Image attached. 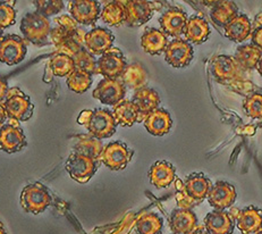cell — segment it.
<instances>
[{
  "instance_id": "d6986e66",
  "label": "cell",
  "mask_w": 262,
  "mask_h": 234,
  "mask_svg": "<svg viewBox=\"0 0 262 234\" xmlns=\"http://www.w3.org/2000/svg\"><path fill=\"white\" fill-rule=\"evenodd\" d=\"M144 127L150 134L162 137L170 131L172 119L170 114L164 108H157L144 119Z\"/></svg>"
},
{
  "instance_id": "d6a6232c",
  "label": "cell",
  "mask_w": 262,
  "mask_h": 234,
  "mask_svg": "<svg viewBox=\"0 0 262 234\" xmlns=\"http://www.w3.org/2000/svg\"><path fill=\"white\" fill-rule=\"evenodd\" d=\"M48 66L52 74L58 77H64L75 71L74 60L71 56L61 53H56L48 61Z\"/></svg>"
},
{
  "instance_id": "5b68a950",
  "label": "cell",
  "mask_w": 262,
  "mask_h": 234,
  "mask_svg": "<svg viewBox=\"0 0 262 234\" xmlns=\"http://www.w3.org/2000/svg\"><path fill=\"white\" fill-rule=\"evenodd\" d=\"M116 125L117 123L112 112H109L108 109L97 108L96 111H93L85 127L92 137L100 140L112 137L116 131Z\"/></svg>"
},
{
  "instance_id": "d590c367",
  "label": "cell",
  "mask_w": 262,
  "mask_h": 234,
  "mask_svg": "<svg viewBox=\"0 0 262 234\" xmlns=\"http://www.w3.org/2000/svg\"><path fill=\"white\" fill-rule=\"evenodd\" d=\"M103 150V145L99 139L81 137L74 147V152L84 155L92 159H99Z\"/></svg>"
},
{
  "instance_id": "ffe728a7",
  "label": "cell",
  "mask_w": 262,
  "mask_h": 234,
  "mask_svg": "<svg viewBox=\"0 0 262 234\" xmlns=\"http://www.w3.org/2000/svg\"><path fill=\"white\" fill-rule=\"evenodd\" d=\"M169 226L172 234H190L198 226L196 215L191 209L178 208L170 214Z\"/></svg>"
},
{
  "instance_id": "d4e9b609",
  "label": "cell",
  "mask_w": 262,
  "mask_h": 234,
  "mask_svg": "<svg viewBox=\"0 0 262 234\" xmlns=\"http://www.w3.org/2000/svg\"><path fill=\"white\" fill-rule=\"evenodd\" d=\"M168 44L167 35L158 29L145 30L143 35L141 36V46L145 53L150 55H160L162 51L166 50Z\"/></svg>"
},
{
  "instance_id": "db71d44e",
  "label": "cell",
  "mask_w": 262,
  "mask_h": 234,
  "mask_svg": "<svg viewBox=\"0 0 262 234\" xmlns=\"http://www.w3.org/2000/svg\"><path fill=\"white\" fill-rule=\"evenodd\" d=\"M256 234H262V230H261V231H259V232H258V233H256Z\"/></svg>"
},
{
  "instance_id": "ba28073f",
  "label": "cell",
  "mask_w": 262,
  "mask_h": 234,
  "mask_svg": "<svg viewBox=\"0 0 262 234\" xmlns=\"http://www.w3.org/2000/svg\"><path fill=\"white\" fill-rule=\"evenodd\" d=\"M126 66L122 51L118 48H112L97 60V74H101L104 79L117 80Z\"/></svg>"
},
{
  "instance_id": "9a60e30c",
  "label": "cell",
  "mask_w": 262,
  "mask_h": 234,
  "mask_svg": "<svg viewBox=\"0 0 262 234\" xmlns=\"http://www.w3.org/2000/svg\"><path fill=\"white\" fill-rule=\"evenodd\" d=\"M187 19V14L182 8L171 7L161 15L159 24L161 31L166 35L180 36L181 34H184Z\"/></svg>"
},
{
  "instance_id": "e575fe53",
  "label": "cell",
  "mask_w": 262,
  "mask_h": 234,
  "mask_svg": "<svg viewBox=\"0 0 262 234\" xmlns=\"http://www.w3.org/2000/svg\"><path fill=\"white\" fill-rule=\"evenodd\" d=\"M101 19L112 27H119L125 22V6L123 2H112L104 6Z\"/></svg>"
},
{
  "instance_id": "816d5d0a",
  "label": "cell",
  "mask_w": 262,
  "mask_h": 234,
  "mask_svg": "<svg viewBox=\"0 0 262 234\" xmlns=\"http://www.w3.org/2000/svg\"><path fill=\"white\" fill-rule=\"evenodd\" d=\"M0 234H7V232H6V230H5V227H4L2 222H0Z\"/></svg>"
},
{
  "instance_id": "5bb4252c",
  "label": "cell",
  "mask_w": 262,
  "mask_h": 234,
  "mask_svg": "<svg viewBox=\"0 0 262 234\" xmlns=\"http://www.w3.org/2000/svg\"><path fill=\"white\" fill-rule=\"evenodd\" d=\"M236 197V190L232 184L225 181H218L209 192L208 201L216 210H225L234 205Z\"/></svg>"
},
{
  "instance_id": "3957f363",
  "label": "cell",
  "mask_w": 262,
  "mask_h": 234,
  "mask_svg": "<svg viewBox=\"0 0 262 234\" xmlns=\"http://www.w3.org/2000/svg\"><path fill=\"white\" fill-rule=\"evenodd\" d=\"M7 115L13 121L25 122L32 117L34 105L30 97L20 91L18 88H10L4 101Z\"/></svg>"
},
{
  "instance_id": "8fae6325",
  "label": "cell",
  "mask_w": 262,
  "mask_h": 234,
  "mask_svg": "<svg viewBox=\"0 0 262 234\" xmlns=\"http://www.w3.org/2000/svg\"><path fill=\"white\" fill-rule=\"evenodd\" d=\"M68 9L72 18L83 25L94 24L100 15V6L96 0H72L68 4Z\"/></svg>"
},
{
  "instance_id": "f907efd6",
  "label": "cell",
  "mask_w": 262,
  "mask_h": 234,
  "mask_svg": "<svg viewBox=\"0 0 262 234\" xmlns=\"http://www.w3.org/2000/svg\"><path fill=\"white\" fill-rule=\"evenodd\" d=\"M256 69H258V72L260 73V75L262 76V57H261V59H260V61H259L258 66H256Z\"/></svg>"
},
{
  "instance_id": "e0dca14e",
  "label": "cell",
  "mask_w": 262,
  "mask_h": 234,
  "mask_svg": "<svg viewBox=\"0 0 262 234\" xmlns=\"http://www.w3.org/2000/svg\"><path fill=\"white\" fill-rule=\"evenodd\" d=\"M204 227L209 234H233L235 221L229 212L214 209L204 218Z\"/></svg>"
},
{
  "instance_id": "7a4b0ae2",
  "label": "cell",
  "mask_w": 262,
  "mask_h": 234,
  "mask_svg": "<svg viewBox=\"0 0 262 234\" xmlns=\"http://www.w3.org/2000/svg\"><path fill=\"white\" fill-rule=\"evenodd\" d=\"M52 198L47 186L41 183L26 185L20 194V206L30 214L38 215L50 206Z\"/></svg>"
},
{
  "instance_id": "30bf717a",
  "label": "cell",
  "mask_w": 262,
  "mask_h": 234,
  "mask_svg": "<svg viewBox=\"0 0 262 234\" xmlns=\"http://www.w3.org/2000/svg\"><path fill=\"white\" fill-rule=\"evenodd\" d=\"M193 47L186 40L175 39L170 41L165 50L167 63L176 69H182L191 64L193 59Z\"/></svg>"
},
{
  "instance_id": "b9f144b4",
  "label": "cell",
  "mask_w": 262,
  "mask_h": 234,
  "mask_svg": "<svg viewBox=\"0 0 262 234\" xmlns=\"http://www.w3.org/2000/svg\"><path fill=\"white\" fill-rule=\"evenodd\" d=\"M16 10L7 3L0 2V30H4L15 23Z\"/></svg>"
},
{
  "instance_id": "9c48e42d",
  "label": "cell",
  "mask_w": 262,
  "mask_h": 234,
  "mask_svg": "<svg viewBox=\"0 0 262 234\" xmlns=\"http://www.w3.org/2000/svg\"><path fill=\"white\" fill-rule=\"evenodd\" d=\"M125 95H126V89L123 82L118 79L101 80L92 93L93 98L108 106L118 105L120 101L124 100Z\"/></svg>"
},
{
  "instance_id": "2e32d148",
  "label": "cell",
  "mask_w": 262,
  "mask_h": 234,
  "mask_svg": "<svg viewBox=\"0 0 262 234\" xmlns=\"http://www.w3.org/2000/svg\"><path fill=\"white\" fill-rule=\"evenodd\" d=\"M115 36L109 30L103 28H96L88 32L84 39L86 50L93 55H103L113 48Z\"/></svg>"
},
{
  "instance_id": "7bdbcfd3",
  "label": "cell",
  "mask_w": 262,
  "mask_h": 234,
  "mask_svg": "<svg viewBox=\"0 0 262 234\" xmlns=\"http://www.w3.org/2000/svg\"><path fill=\"white\" fill-rule=\"evenodd\" d=\"M177 188H178V192H177L176 199H177L178 206H180L182 209H190L191 207L199 204L198 201H195L194 199H192L191 197L187 195L184 183L182 184V186H177Z\"/></svg>"
},
{
  "instance_id": "1f68e13d",
  "label": "cell",
  "mask_w": 262,
  "mask_h": 234,
  "mask_svg": "<svg viewBox=\"0 0 262 234\" xmlns=\"http://www.w3.org/2000/svg\"><path fill=\"white\" fill-rule=\"evenodd\" d=\"M238 8L233 2H220L211 10V19L219 27H225L237 16Z\"/></svg>"
},
{
  "instance_id": "ee69618b",
  "label": "cell",
  "mask_w": 262,
  "mask_h": 234,
  "mask_svg": "<svg viewBox=\"0 0 262 234\" xmlns=\"http://www.w3.org/2000/svg\"><path fill=\"white\" fill-rule=\"evenodd\" d=\"M251 34H252V45L262 51V25L254 29Z\"/></svg>"
},
{
  "instance_id": "f1b7e54d",
  "label": "cell",
  "mask_w": 262,
  "mask_h": 234,
  "mask_svg": "<svg viewBox=\"0 0 262 234\" xmlns=\"http://www.w3.org/2000/svg\"><path fill=\"white\" fill-rule=\"evenodd\" d=\"M146 79H148L146 71L139 63L127 65L125 67L123 74L120 75V81L123 82V84L134 90H140L144 88Z\"/></svg>"
},
{
  "instance_id": "277c9868",
  "label": "cell",
  "mask_w": 262,
  "mask_h": 234,
  "mask_svg": "<svg viewBox=\"0 0 262 234\" xmlns=\"http://www.w3.org/2000/svg\"><path fill=\"white\" fill-rule=\"evenodd\" d=\"M133 152L122 141L108 143L103 148L99 160L112 171H122L126 167L133 157Z\"/></svg>"
},
{
  "instance_id": "60d3db41",
  "label": "cell",
  "mask_w": 262,
  "mask_h": 234,
  "mask_svg": "<svg viewBox=\"0 0 262 234\" xmlns=\"http://www.w3.org/2000/svg\"><path fill=\"white\" fill-rule=\"evenodd\" d=\"M36 12L45 15L46 17L56 15L64 9V3L61 0H38L34 2Z\"/></svg>"
},
{
  "instance_id": "f5cc1de1",
  "label": "cell",
  "mask_w": 262,
  "mask_h": 234,
  "mask_svg": "<svg viewBox=\"0 0 262 234\" xmlns=\"http://www.w3.org/2000/svg\"><path fill=\"white\" fill-rule=\"evenodd\" d=\"M4 38V32H3V30H0V40H2Z\"/></svg>"
},
{
  "instance_id": "4dcf8cb0",
  "label": "cell",
  "mask_w": 262,
  "mask_h": 234,
  "mask_svg": "<svg viewBox=\"0 0 262 234\" xmlns=\"http://www.w3.org/2000/svg\"><path fill=\"white\" fill-rule=\"evenodd\" d=\"M261 57L262 51L252 44L238 47L236 54H235V59H236L237 64L245 70L255 69L259 64Z\"/></svg>"
},
{
  "instance_id": "ab89813d",
  "label": "cell",
  "mask_w": 262,
  "mask_h": 234,
  "mask_svg": "<svg viewBox=\"0 0 262 234\" xmlns=\"http://www.w3.org/2000/svg\"><path fill=\"white\" fill-rule=\"evenodd\" d=\"M243 108L246 115L251 118H262V93H252L246 98Z\"/></svg>"
},
{
  "instance_id": "8992f818",
  "label": "cell",
  "mask_w": 262,
  "mask_h": 234,
  "mask_svg": "<svg viewBox=\"0 0 262 234\" xmlns=\"http://www.w3.org/2000/svg\"><path fill=\"white\" fill-rule=\"evenodd\" d=\"M97 168L98 165L96 159L75 152L71 154L66 164L67 173L73 180L80 183H86L90 181L92 176L96 174Z\"/></svg>"
},
{
  "instance_id": "681fc988",
  "label": "cell",
  "mask_w": 262,
  "mask_h": 234,
  "mask_svg": "<svg viewBox=\"0 0 262 234\" xmlns=\"http://www.w3.org/2000/svg\"><path fill=\"white\" fill-rule=\"evenodd\" d=\"M46 72H47V74H46V76H45V81L46 82H50L51 81V79H52V72H51V70H50V67L47 65V69H46Z\"/></svg>"
},
{
  "instance_id": "52a82bcc",
  "label": "cell",
  "mask_w": 262,
  "mask_h": 234,
  "mask_svg": "<svg viewBox=\"0 0 262 234\" xmlns=\"http://www.w3.org/2000/svg\"><path fill=\"white\" fill-rule=\"evenodd\" d=\"M28 51L26 41L16 34L5 35L0 40V61L9 66L17 65L22 61Z\"/></svg>"
},
{
  "instance_id": "4fadbf2b",
  "label": "cell",
  "mask_w": 262,
  "mask_h": 234,
  "mask_svg": "<svg viewBox=\"0 0 262 234\" xmlns=\"http://www.w3.org/2000/svg\"><path fill=\"white\" fill-rule=\"evenodd\" d=\"M24 131L17 124H5L0 127V150L7 154L18 153L26 147Z\"/></svg>"
},
{
  "instance_id": "7dc6e473",
  "label": "cell",
  "mask_w": 262,
  "mask_h": 234,
  "mask_svg": "<svg viewBox=\"0 0 262 234\" xmlns=\"http://www.w3.org/2000/svg\"><path fill=\"white\" fill-rule=\"evenodd\" d=\"M8 115L6 109H5L4 102H0V127H3L5 125V122H6Z\"/></svg>"
},
{
  "instance_id": "11a10c76",
  "label": "cell",
  "mask_w": 262,
  "mask_h": 234,
  "mask_svg": "<svg viewBox=\"0 0 262 234\" xmlns=\"http://www.w3.org/2000/svg\"><path fill=\"white\" fill-rule=\"evenodd\" d=\"M261 15H262V14H261Z\"/></svg>"
},
{
  "instance_id": "f6af8a7d",
  "label": "cell",
  "mask_w": 262,
  "mask_h": 234,
  "mask_svg": "<svg viewBox=\"0 0 262 234\" xmlns=\"http://www.w3.org/2000/svg\"><path fill=\"white\" fill-rule=\"evenodd\" d=\"M8 83L6 77L0 75V102H3L5 99H6L7 92H8Z\"/></svg>"
},
{
  "instance_id": "7402d4cb",
  "label": "cell",
  "mask_w": 262,
  "mask_h": 234,
  "mask_svg": "<svg viewBox=\"0 0 262 234\" xmlns=\"http://www.w3.org/2000/svg\"><path fill=\"white\" fill-rule=\"evenodd\" d=\"M149 179L151 184L155 185L156 188H167L176 179V169L174 166L166 160H158L151 166L149 171Z\"/></svg>"
},
{
  "instance_id": "603a6c76",
  "label": "cell",
  "mask_w": 262,
  "mask_h": 234,
  "mask_svg": "<svg viewBox=\"0 0 262 234\" xmlns=\"http://www.w3.org/2000/svg\"><path fill=\"white\" fill-rule=\"evenodd\" d=\"M185 190L187 195L198 202H201L203 199L208 198L209 192H210L212 184L203 173H192L188 175L185 182Z\"/></svg>"
},
{
  "instance_id": "7c38bea8",
  "label": "cell",
  "mask_w": 262,
  "mask_h": 234,
  "mask_svg": "<svg viewBox=\"0 0 262 234\" xmlns=\"http://www.w3.org/2000/svg\"><path fill=\"white\" fill-rule=\"evenodd\" d=\"M125 6V22L129 27L145 24L152 17L156 7L154 3L144 2V0H132V2H123Z\"/></svg>"
},
{
  "instance_id": "83f0119b",
  "label": "cell",
  "mask_w": 262,
  "mask_h": 234,
  "mask_svg": "<svg viewBox=\"0 0 262 234\" xmlns=\"http://www.w3.org/2000/svg\"><path fill=\"white\" fill-rule=\"evenodd\" d=\"M211 70L217 80L229 81L236 77L238 73V64L233 57L220 55L212 60Z\"/></svg>"
},
{
  "instance_id": "484cf974",
  "label": "cell",
  "mask_w": 262,
  "mask_h": 234,
  "mask_svg": "<svg viewBox=\"0 0 262 234\" xmlns=\"http://www.w3.org/2000/svg\"><path fill=\"white\" fill-rule=\"evenodd\" d=\"M56 27L51 30L50 38L55 46L64 42L65 40L72 38L78 31L77 23L72 18L70 15H61V16L55 18Z\"/></svg>"
},
{
  "instance_id": "ac0fdd59",
  "label": "cell",
  "mask_w": 262,
  "mask_h": 234,
  "mask_svg": "<svg viewBox=\"0 0 262 234\" xmlns=\"http://www.w3.org/2000/svg\"><path fill=\"white\" fill-rule=\"evenodd\" d=\"M236 226L242 234H256L262 230V210L255 206H248L236 216Z\"/></svg>"
},
{
  "instance_id": "f35d334b",
  "label": "cell",
  "mask_w": 262,
  "mask_h": 234,
  "mask_svg": "<svg viewBox=\"0 0 262 234\" xmlns=\"http://www.w3.org/2000/svg\"><path fill=\"white\" fill-rule=\"evenodd\" d=\"M74 60L75 70L88 73V74H97V60L89 53L86 49L83 48L77 54L72 57Z\"/></svg>"
},
{
  "instance_id": "4316f807",
  "label": "cell",
  "mask_w": 262,
  "mask_h": 234,
  "mask_svg": "<svg viewBox=\"0 0 262 234\" xmlns=\"http://www.w3.org/2000/svg\"><path fill=\"white\" fill-rule=\"evenodd\" d=\"M225 35L234 42H243L251 34V22L244 14H238L236 17L225 25Z\"/></svg>"
},
{
  "instance_id": "cb8c5ba5",
  "label": "cell",
  "mask_w": 262,
  "mask_h": 234,
  "mask_svg": "<svg viewBox=\"0 0 262 234\" xmlns=\"http://www.w3.org/2000/svg\"><path fill=\"white\" fill-rule=\"evenodd\" d=\"M184 35L188 42L201 45L206 42L209 35H210V28H209L208 22L203 17L193 15L187 19Z\"/></svg>"
},
{
  "instance_id": "c3c4849f",
  "label": "cell",
  "mask_w": 262,
  "mask_h": 234,
  "mask_svg": "<svg viewBox=\"0 0 262 234\" xmlns=\"http://www.w3.org/2000/svg\"><path fill=\"white\" fill-rule=\"evenodd\" d=\"M190 234H209V233H208V231L206 230V227H204V225H198V226L194 228V231H193V232L190 233Z\"/></svg>"
},
{
  "instance_id": "836d02e7",
  "label": "cell",
  "mask_w": 262,
  "mask_h": 234,
  "mask_svg": "<svg viewBox=\"0 0 262 234\" xmlns=\"http://www.w3.org/2000/svg\"><path fill=\"white\" fill-rule=\"evenodd\" d=\"M162 228H164V220L155 212H148L141 216L135 226L138 234H161Z\"/></svg>"
},
{
  "instance_id": "74e56055",
  "label": "cell",
  "mask_w": 262,
  "mask_h": 234,
  "mask_svg": "<svg viewBox=\"0 0 262 234\" xmlns=\"http://www.w3.org/2000/svg\"><path fill=\"white\" fill-rule=\"evenodd\" d=\"M67 87L76 93H84L92 84V76L88 73L75 70L67 76Z\"/></svg>"
},
{
  "instance_id": "bcb514c9",
  "label": "cell",
  "mask_w": 262,
  "mask_h": 234,
  "mask_svg": "<svg viewBox=\"0 0 262 234\" xmlns=\"http://www.w3.org/2000/svg\"><path fill=\"white\" fill-rule=\"evenodd\" d=\"M92 113H93V111H83V112H81L80 116H78V118H77V123L81 124V125L85 126L88 122L90 121Z\"/></svg>"
},
{
  "instance_id": "6da1fadb",
  "label": "cell",
  "mask_w": 262,
  "mask_h": 234,
  "mask_svg": "<svg viewBox=\"0 0 262 234\" xmlns=\"http://www.w3.org/2000/svg\"><path fill=\"white\" fill-rule=\"evenodd\" d=\"M20 31L25 40L34 45H42L47 42L51 32L50 20L35 10L33 13L26 14L23 17L20 22Z\"/></svg>"
},
{
  "instance_id": "f546056e",
  "label": "cell",
  "mask_w": 262,
  "mask_h": 234,
  "mask_svg": "<svg viewBox=\"0 0 262 234\" xmlns=\"http://www.w3.org/2000/svg\"><path fill=\"white\" fill-rule=\"evenodd\" d=\"M114 117L117 124L122 126H132L140 122V112L133 101L123 100L114 107Z\"/></svg>"
},
{
  "instance_id": "44dd1931",
  "label": "cell",
  "mask_w": 262,
  "mask_h": 234,
  "mask_svg": "<svg viewBox=\"0 0 262 234\" xmlns=\"http://www.w3.org/2000/svg\"><path fill=\"white\" fill-rule=\"evenodd\" d=\"M132 101L140 112V122H144L146 116L160 105V97L156 90L144 87L135 91Z\"/></svg>"
},
{
  "instance_id": "8d00e7d4",
  "label": "cell",
  "mask_w": 262,
  "mask_h": 234,
  "mask_svg": "<svg viewBox=\"0 0 262 234\" xmlns=\"http://www.w3.org/2000/svg\"><path fill=\"white\" fill-rule=\"evenodd\" d=\"M86 32L83 29H78L75 35H73L72 38L65 40L64 42L59 44L58 46H56L58 53L61 54H66L68 56L73 57L75 54H77L78 51L83 49V46L84 45V39H85Z\"/></svg>"
}]
</instances>
